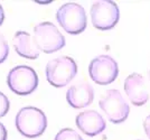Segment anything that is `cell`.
<instances>
[{
    "label": "cell",
    "instance_id": "e0dca14e",
    "mask_svg": "<svg viewBox=\"0 0 150 140\" xmlns=\"http://www.w3.org/2000/svg\"><path fill=\"white\" fill-rule=\"evenodd\" d=\"M0 140H7V129L0 122Z\"/></svg>",
    "mask_w": 150,
    "mask_h": 140
},
{
    "label": "cell",
    "instance_id": "277c9868",
    "mask_svg": "<svg viewBox=\"0 0 150 140\" xmlns=\"http://www.w3.org/2000/svg\"><path fill=\"white\" fill-rule=\"evenodd\" d=\"M9 89L17 95H29L38 86L35 70L27 65H18L9 71L7 76Z\"/></svg>",
    "mask_w": 150,
    "mask_h": 140
},
{
    "label": "cell",
    "instance_id": "ba28073f",
    "mask_svg": "<svg viewBox=\"0 0 150 140\" xmlns=\"http://www.w3.org/2000/svg\"><path fill=\"white\" fill-rule=\"evenodd\" d=\"M88 74L94 83L108 85L118 77V63L109 55H100L91 61L88 65Z\"/></svg>",
    "mask_w": 150,
    "mask_h": 140
},
{
    "label": "cell",
    "instance_id": "ac0fdd59",
    "mask_svg": "<svg viewBox=\"0 0 150 140\" xmlns=\"http://www.w3.org/2000/svg\"><path fill=\"white\" fill-rule=\"evenodd\" d=\"M4 20H5V11H4V8L0 5V26L4 24Z\"/></svg>",
    "mask_w": 150,
    "mask_h": 140
},
{
    "label": "cell",
    "instance_id": "4fadbf2b",
    "mask_svg": "<svg viewBox=\"0 0 150 140\" xmlns=\"http://www.w3.org/2000/svg\"><path fill=\"white\" fill-rule=\"evenodd\" d=\"M54 140H83V138L73 129L64 128L57 132Z\"/></svg>",
    "mask_w": 150,
    "mask_h": 140
},
{
    "label": "cell",
    "instance_id": "5b68a950",
    "mask_svg": "<svg viewBox=\"0 0 150 140\" xmlns=\"http://www.w3.org/2000/svg\"><path fill=\"white\" fill-rule=\"evenodd\" d=\"M34 38L40 51L52 54L65 46V38L53 23L44 21L35 26Z\"/></svg>",
    "mask_w": 150,
    "mask_h": 140
},
{
    "label": "cell",
    "instance_id": "9a60e30c",
    "mask_svg": "<svg viewBox=\"0 0 150 140\" xmlns=\"http://www.w3.org/2000/svg\"><path fill=\"white\" fill-rule=\"evenodd\" d=\"M10 108V102L8 100L6 94H4L2 92H0V118L5 117L8 113Z\"/></svg>",
    "mask_w": 150,
    "mask_h": 140
},
{
    "label": "cell",
    "instance_id": "5bb4252c",
    "mask_svg": "<svg viewBox=\"0 0 150 140\" xmlns=\"http://www.w3.org/2000/svg\"><path fill=\"white\" fill-rule=\"evenodd\" d=\"M9 54V46L6 38L2 34H0V64L4 63L8 57Z\"/></svg>",
    "mask_w": 150,
    "mask_h": 140
},
{
    "label": "cell",
    "instance_id": "2e32d148",
    "mask_svg": "<svg viewBox=\"0 0 150 140\" xmlns=\"http://www.w3.org/2000/svg\"><path fill=\"white\" fill-rule=\"evenodd\" d=\"M144 129L146 134L148 136V138L150 139V115L144 119Z\"/></svg>",
    "mask_w": 150,
    "mask_h": 140
},
{
    "label": "cell",
    "instance_id": "6da1fadb",
    "mask_svg": "<svg viewBox=\"0 0 150 140\" xmlns=\"http://www.w3.org/2000/svg\"><path fill=\"white\" fill-rule=\"evenodd\" d=\"M16 128L27 138H37L47 128V118L45 113L35 107H25L16 115Z\"/></svg>",
    "mask_w": 150,
    "mask_h": 140
},
{
    "label": "cell",
    "instance_id": "7a4b0ae2",
    "mask_svg": "<svg viewBox=\"0 0 150 140\" xmlns=\"http://www.w3.org/2000/svg\"><path fill=\"white\" fill-rule=\"evenodd\" d=\"M56 19L63 29L71 35L81 34L88 26L84 8L75 2H69L59 7L56 11Z\"/></svg>",
    "mask_w": 150,
    "mask_h": 140
},
{
    "label": "cell",
    "instance_id": "3957f363",
    "mask_svg": "<svg viewBox=\"0 0 150 140\" xmlns=\"http://www.w3.org/2000/svg\"><path fill=\"white\" fill-rule=\"evenodd\" d=\"M45 73L50 85L63 88L67 85L77 74V64L72 57L61 56L47 63Z\"/></svg>",
    "mask_w": 150,
    "mask_h": 140
},
{
    "label": "cell",
    "instance_id": "30bf717a",
    "mask_svg": "<svg viewBox=\"0 0 150 140\" xmlns=\"http://www.w3.org/2000/svg\"><path fill=\"white\" fill-rule=\"evenodd\" d=\"M125 91L133 105L141 107L149 100L146 83L142 75L133 73L130 74L125 81Z\"/></svg>",
    "mask_w": 150,
    "mask_h": 140
},
{
    "label": "cell",
    "instance_id": "8fae6325",
    "mask_svg": "<svg viewBox=\"0 0 150 140\" xmlns=\"http://www.w3.org/2000/svg\"><path fill=\"white\" fill-rule=\"evenodd\" d=\"M94 99V90L88 82L72 85L66 92L67 103L74 109H83L90 105Z\"/></svg>",
    "mask_w": 150,
    "mask_h": 140
},
{
    "label": "cell",
    "instance_id": "d6986e66",
    "mask_svg": "<svg viewBox=\"0 0 150 140\" xmlns=\"http://www.w3.org/2000/svg\"><path fill=\"white\" fill-rule=\"evenodd\" d=\"M148 76H149V78H150V71H149V73H148Z\"/></svg>",
    "mask_w": 150,
    "mask_h": 140
},
{
    "label": "cell",
    "instance_id": "9c48e42d",
    "mask_svg": "<svg viewBox=\"0 0 150 140\" xmlns=\"http://www.w3.org/2000/svg\"><path fill=\"white\" fill-rule=\"evenodd\" d=\"M75 122L77 128L88 137H95L100 134L105 130L106 127L103 117L94 110H88L79 113Z\"/></svg>",
    "mask_w": 150,
    "mask_h": 140
},
{
    "label": "cell",
    "instance_id": "7c38bea8",
    "mask_svg": "<svg viewBox=\"0 0 150 140\" xmlns=\"http://www.w3.org/2000/svg\"><path fill=\"white\" fill-rule=\"evenodd\" d=\"M15 51L21 57L28 59H36L39 56L40 49L34 37H31L27 32H17L13 40Z\"/></svg>",
    "mask_w": 150,
    "mask_h": 140
},
{
    "label": "cell",
    "instance_id": "8992f818",
    "mask_svg": "<svg viewBox=\"0 0 150 140\" xmlns=\"http://www.w3.org/2000/svg\"><path fill=\"white\" fill-rule=\"evenodd\" d=\"M91 18L96 29L110 30L120 19L119 7L111 0L96 1L91 7Z\"/></svg>",
    "mask_w": 150,
    "mask_h": 140
},
{
    "label": "cell",
    "instance_id": "52a82bcc",
    "mask_svg": "<svg viewBox=\"0 0 150 140\" xmlns=\"http://www.w3.org/2000/svg\"><path fill=\"white\" fill-rule=\"evenodd\" d=\"M99 105L112 123L123 122L128 119L130 113L129 104L123 99L119 90H108L105 96L99 101Z\"/></svg>",
    "mask_w": 150,
    "mask_h": 140
}]
</instances>
